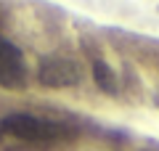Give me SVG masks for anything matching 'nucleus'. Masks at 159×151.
Here are the masks:
<instances>
[{"label": "nucleus", "mask_w": 159, "mask_h": 151, "mask_svg": "<svg viewBox=\"0 0 159 151\" xmlns=\"http://www.w3.org/2000/svg\"><path fill=\"white\" fill-rule=\"evenodd\" d=\"M6 21H8V11H6V3L0 0V27H6Z\"/></svg>", "instance_id": "nucleus-5"}, {"label": "nucleus", "mask_w": 159, "mask_h": 151, "mask_svg": "<svg viewBox=\"0 0 159 151\" xmlns=\"http://www.w3.org/2000/svg\"><path fill=\"white\" fill-rule=\"evenodd\" d=\"M82 80V69L74 58L66 56H43L37 66V82L43 88L61 90V88H74Z\"/></svg>", "instance_id": "nucleus-2"}, {"label": "nucleus", "mask_w": 159, "mask_h": 151, "mask_svg": "<svg viewBox=\"0 0 159 151\" xmlns=\"http://www.w3.org/2000/svg\"><path fill=\"white\" fill-rule=\"evenodd\" d=\"M27 61L19 45L6 40L0 34V88L6 90H21L27 85Z\"/></svg>", "instance_id": "nucleus-3"}, {"label": "nucleus", "mask_w": 159, "mask_h": 151, "mask_svg": "<svg viewBox=\"0 0 159 151\" xmlns=\"http://www.w3.org/2000/svg\"><path fill=\"white\" fill-rule=\"evenodd\" d=\"M77 138V127L66 119H48L40 114L13 112L0 117V143L16 149H53Z\"/></svg>", "instance_id": "nucleus-1"}, {"label": "nucleus", "mask_w": 159, "mask_h": 151, "mask_svg": "<svg viewBox=\"0 0 159 151\" xmlns=\"http://www.w3.org/2000/svg\"><path fill=\"white\" fill-rule=\"evenodd\" d=\"M93 80L96 85L109 95H117L119 93V74L109 66L103 58H93Z\"/></svg>", "instance_id": "nucleus-4"}]
</instances>
